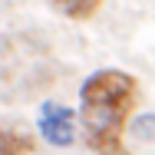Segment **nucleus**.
Segmentation results:
<instances>
[{"mask_svg": "<svg viewBox=\"0 0 155 155\" xmlns=\"http://www.w3.org/2000/svg\"><path fill=\"white\" fill-rule=\"evenodd\" d=\"M99 3H102V0H56V7H60L66 17H73V20L93 17L96 10H99Z\"/></svg>", "mask_w": 155, "mask_h": 155, "instance_id": "nucleus-6", "label": "nucleus"}, {"mask_svg": "<svg viewBox=\"0 0 155 155\" xmlns=\"http://www.w3.org/2000/svg\"><path fill=\"white\" fill-rule=\"evenodd\" d=\"M125 132L135 142H155V112H142V116L129 119L125 122Z\"/></svg>", "mask_w": 155, "mask_h": 155, "instance_id": "nucleus-5", "label": "nucleus"}, {"mask_svg": "<svg viewBox=\"0 0 155 155\" xmlns=\"http://www.w3.org/2000/svg\"><path fill=\"white\" fill-rule=\"evenodd\" d=\"M125 106H109V102H83L79 109V122L86 132L89 149H96L99 155H125L122 149V132L129 122Z\"/></svg>", "mask_w": 155, "mask_h": 155, "instance_id": "nucleus-1", "label": "nucleus"}, {"mask_svg": "<svg viewBox=\"0 0 155 155\" xmlns=\"http://www.w3.org/2000/svg\"><path fill=\"white\" fill-rule=\"evenodd\" d=\"M33 152V135L20 129H0V155H27Z\"/></svg>", "mask_w": 155, "mask_h": 155, "instance_id": "nucleus-4", "label": "nucleus"}, {"mask_svg": "<svg viewBox=\"0 0 155 155\" xmlns=\"http://www.w3.org/2000/svg\"><path fill=\"white\" fill-rule=\"evenodd\" d=\"M40 135L56 145V149H69L76 142V112L69 106H56V102H46L40 109V119H36Z\"/></svg>", "mask_w": 155, "mask_h": 155, "instance_id": "nucleus-3", "label": "nucleus"}, {"mask_svg": "<svg viewBox=\"0 0 155 155\" xmlns=\"http://www.w3.org/2000/svg\"><path fill=\"white\" fill-rule=\"evenodd\" d=\"M135 96H139V83H135V76H129L122 69H96L79 86L83 102H109V106L132 109Z\"/></svg>", "mask_w": 155, "mask_h": 155, "instance_id": "nucleus-2", "label": "nucleus"}]
</instances>
